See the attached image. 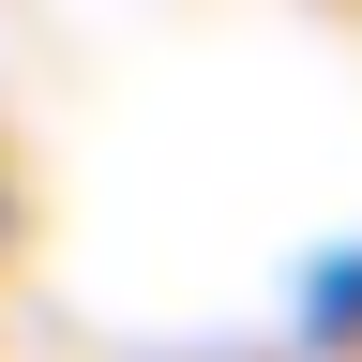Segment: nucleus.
Returning <instances> with one entry per match:
<instances>
[]
</instances>
